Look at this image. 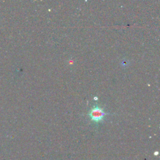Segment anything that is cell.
Instances as JSON below:
<instances>
[{"instance_id": "obj_1", "label": "cell", "mask_w": 160, "mask_h": 160, "mask_svg": "<svg viewBox=\"0 0 160 160\" xmlns=\"http://www.w3.org/2000/svg\"><path fill=\"white\" fill-rule=\"evenodd\" d=\"M88 115L92 121L98 123L102 122L104 119L106 113L100 106L98 105H95L90 110Z\"/></svg>"}]
</instances>
